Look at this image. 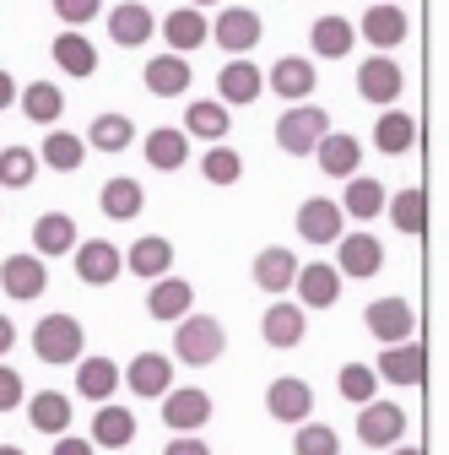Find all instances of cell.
Listing matches in <instances>:
<instances>
[{"label": "cell", "instance_id": "cell-6", "mask_svg": "<svg viewBox=\"0 0 449 455\" xmlns=\"http://www.w3.org/2000/svg\"><path fill=\"white\" fill-rule=\"evenodd\" d=\"M206 418H211V395L201 385H174L162 395V428L195 434V428H206Z\"/></svg>", "mask_w": 449, "mask_h": 455}, {"label": "cell", "instance_id": "cell-52", "mask_svg": "<svg viewBox=\"0 0 449 455\" xmlns=\"http://www.w3.org/2000/svg\"><path fill=\"white\" fill-rule=\"evenodd\" d=\"M12 341H17V331H12V320H6V315H0V358L12 353Z\"/></svg>", "mask_w": 449, "mask_h": 455}, {"label": "cell", "instance_id": "cell-46", "mask_svg": "<svg viewBox=\"0 0 449 455\" xmlns=\"http://www.w3.org/2000/svg\"><path fill=\"white\" fill-rule=\"evenodd\" d=\"M201 174H206L211 185H239V180H244V157H239L233 147H211V152L201 157Z\"/></svg>", "mask_w": 449, "mask_h": 455}, {"label": "cell", "instance_id": "cell-10", "mask_svg": "<svg viewBox=\"0 0 449 455\" xmlns=\"http://www.w3.org/2000/svg\"><path fill=\"white\" fill-rule=\"evenodd\" d=\"M43 288H49V271H43L38 255H6V260H0V293H6V299L28 304V299H38Z\"/></svg>", "mask_w": 449, "mask_h": 455}, {"label": "cell", "instance_id": "cell-48", "mask_svg": "<svg viewBox=\"0 0 449 455\" xmlns=\"http://www.w3.org/2000/svg\"><path fill=\"white\" fill-rule=\"evenodd\" d=\"M17 402H22V374L0 363V412H17Z\"/></svg>", "mask_w": 449, "mask_h": 455}, {"label": "cell", "instance_id": "cell-27", "mask_svg": "<svg viewBox=\"0 0 449 455\" xmlns=\"http://www.w3.org/2000/svg\"><path fill=\"white\" fill-rule=\"evenodd\" d=\"M374 147H379L384 157L412 152V147H417V120H412L406 108H384V114H379V125H374Z\"/></svg>", "mask_w": 449, "mask_h": 455}, {"label": "cell", "instance_id": "cell-49", "mask_svg": "<svg viewBox=\"0 0 449 455\" xmlns=\"http://www.w3.org/2000/svg\"><path fill=\"white\" fill-rule=\"evenodd\" d=\"M162 455H211V444L201 434H174V439L162 444Z\"/></svg>", "mask_w": 449, "mask_h": 455}, {"label": "cell", "instance_id": "cell-8", "mask_svg": "<svg viewBox=\"0 0 449 455\" xmlns=\"http://www.w3.org/2000/svg\"><path fill=\"white\" fill-rule=\"evenodd\" d=\"M374 374H379V379H390V385L417 390V385H428V347H422V341H401V347H384V353H379V363H374Z\"/></svg>", "mask_w": 449, "mask_h": 455}, {"label": "cell", "instance_id": "cell-17", "mask_svg": "<svg viewBox=\"0 0 449 455\" xmlns=\"http://www.w3.org/2000/svg\"><path fill=\"white\" fill-rule=\"evenodd\" d=\"M152 33H157V17L141 6V0H120V6L108 12V38H114L120 49H141Z\"/></svg>", "mask_w": 449, "mask_h": 455}, {"label": "cell", "instance_id": "cell-34", "mask_svg": "<svg viewBox=\"0 0 449 455\" xmlns=\"http://www.w3.org/2000/svg\"><path fill=\"white\" fill-rule=\"evenodd\" d=\"M335 206H342V217L368 222V217H379V212H384V185H379V180H368V174H352V180H347V196L335 201Z\"/></svg>", "mask_w": 449, "mask_h": 455}, {"label": "cell", "instance_id": "cell-37", "mask_svg": "<svg viewBox=\"0 0 449 455\" xmlns=\"http://www.w3.org/2000/svg\"><path fill=\"white\" fill-rule=\"evenodd\" d=\"M54 66H60L66 76H92V71H98V49H92V38L60 33V38H54Z\"/></svg>", "mask_w": 449, "mask_h": 455}, {"label": "cell", "instance_id": "cell-19", "mask_svg": "<svg viewBox=\"0 0 449 455\" xmlns=\"http://www.w3.org/2000/svg\"><path fill=\"white\" fill-rule=\"evenodd\" d=\"M217 92H222V98H217L222 108H228V103L244 108V103H255V98L265 92V71H255L249 60H228V66L217 71Z\"/></svg>", "mask_w": 449, "mask_h": 455}, {"label": "cell", "instance_id": "cell-56", "mask_svg": "<svg viewBox=\"0 0 449 455\" xmlns=\"http://www.w3.org/2000/svg\"><path fill=\"white\" fill-rule=\"evenodd\" d=\"M374 6H379V0H374Z\"/></svg>", "mask_w": 449, "mask_h": 455}, {"label": "cell", "instance_id": "cell-54", "mask_svg": "<svg viewBox=\"0 0 449 455\" xmlns=\"http://www.w3.org/2000/svg\"><path fill=\"white\" fill-rule=\"evenodd\" d=\"M0 455H22V450H17V444H0Z\"/></svg>", "mask_w": 449, "mask_h": 455}, {"label": "cell", "instance_id": "cell-44", "mask_svg": "<svg viewBox=\"0 0 449 455\" xmlns=\"http://www.w3.org/2000/svg\"><path fill=\"white\" fill-rule=\"evenodd\" d=\"M335 385H342V395H347L352 407H368L374 390H379V374H374V363H342Z\"/></svg>", "mask_w": 449, "mask_h": 455}, {"label": "cell", "instance_id": "cell-23", "mask_svg": "<svg viewBox=\"0 0 449 455\" xmlns=\"http://www.w3.org/2000/svg\"><path fill=\"white\" fill-rule=\"evenodd\" d=\"M82 239H76V222L66 217V212H43L38 222H33V255L43 260V255H71Z\"/></svg>", "mask_w": 449, "mask_h": 455}, {"label": "cell", "instance_id": "cell-33", "mask_svg": "<svg viewBox=\"0 0 449 455\" xmlns=\"http://www.w3.org/2000/svg\"><path fill=\"white\" fill-rule=\"evenodd\" d=\"M384 212H390V222L401 228V234H422L428 228V196H422V185H406V190H396V196H384Z\"/></svg>", "mask_w": 449, "mask_h": 455}, {"label": "cell", "instance_id": "cell-51", "mask_svg": "<svg viewBox=\"0 0 449 455\" xmlns=\"http://www.w3.org/2000/svg\"><path fill=\"white\" fill-rule=\"evenodd\" d=\"M12 103H17V82L0 71V108H12Z\"/></svg>", "mask_w": 449, "mask_h": 455}, {"label": "cell", "instance_id": "cell-32", "mask_svg": "<svg viewBox=\"0 0 449 455\" xmlns=\"http://www.w3.org/2000/svg\"><path fill=\"white\" fill-rule=\"evenodd\" d=\"M28 423L38 428V434H49V439H60L66 428H71V402L60 390H38L33 402H28Z\"/></svg>", "mask_w": 449, "mask_h": 455}, {"label": "cell", "instance_id": "cell-9", "mask_svg": "<svg viewBox=\"0 0 449 455\" xmlns=\"http://www.w3.org/2000/svg\"><path fill=\"white\" fill-rule=\"evenodd\" d=\"M146 315L179 325L185 315H195V288H190L185 276H157L152 288H146Z\"/></svg>", "mask_w": 449, "mask_h": 455}, {"label": "cell", "instance_id": "cell-22", "mask_svg": "<svg viewBox=\"0 0 449 455\" xmlns=\"http://www.w3.org/2000/svg\"><path fill=\"white\" fill-rule=\"evenodd\" d=\"M406 33H412V22H406V12L396 6V0H379V6H368V12H363V38H368V44H379V49L406 44Z\"/></svg>", "mask_w": 449, "mask_h": 455}, {"label": "cell", "instance_id": "cell-43", "mask_svg": "<svg viewBox=\"0 0 449 455\" xmlns=\"http://www.w3.org/2000/svg\"><path fill=\"white\" fill-rule=\"evenodd\" d=\"M33 174H38V152H28V147H0V185H6V190H28Z\"/></svg>", "mask_w": 449, "mask_h": 455}, {"label": "cell", "instance_id": "cell-5", "mask_svg": "<svg viewBox=\"0 0 449 455\" xmlns=\"http://www.w3.org/2000/svg\"><path fill=\"white\" fill-rule=\"evenodd\" d=\"M358 439L368 450L401 444L406 439V407H396V402H368V407H358Z\"/></svg>", "mask_w": 449, "mask_h": 455}, {"label": "cell", "instance_id": "cell-45", "mask_svg": "<svg viewBox=\"0 0 449 455\" xmlns=\"http://www.w3.org/2000/svg\"><path fill=\"white\" fill-rule=\"evenodd\" d=\"M293 455H342V434H335L330 423H298Z\"/></svg>", "mask_w": 449, "mask_h": 455}, {"label": "cell", "instance_id": "cell-47", "mask_svg": "<svg viewBox=\"0 0 449 455\" xmlns=\"http://www.w3.org/2000/svg\"><path fill=\"white\" fill-rule=\"evenodd\" d=\"M98 12H103V0H54V17L71 22V33H76L82 22H92Z\"/></svg>", "mask_w": 449, "mask_h": 455}, {"label": "cell", "instance_id": "cell-39", "mask_svg": "<svg viewBox=\"0 0 449 455\" xmlns=\"http://www.w3.org/2000/svg\"><path fill=\"white\" fill-rule=\"evenodd\" d=\"M228 108L222 103H190V114H185V136H201V141H211V147H222V136H228Z\"/></svg>", "mask_w": 449, "mask_h": 455}, {"label": "cell", "instance_id": "cell-28", "mask_svg": "<svg viewBox=\"0 0 449 455\" xmlns=\"http://www.w3.org/2000/svg\"><path fill=\"white\" fill-rule=\"evenodd\" d=\"M76 390L87 395V402H108V395L120 390V363L114 358H76Z\"/></svg>", "mask_w": 449, "mask_h": 455}, {"label": "cell", "instance_id": "cell-53", "mask_svg": "<svg viewBox=\"0 0 449 455\" xmlns=\"http://www.w3.org/2000/svg\"><path fill=\"white\" fill-rule=\"evenodd\" d=\"M390 455H422V444H406L401 439V444H390Z\"/></svg>", "mask_w": 449, "mask_h": 455}, {"label": "cell", "instance_id": "cell-26", "mask_svg": "<svg viewBox=\"0 0 449 455\" xmlns=\"http://www.w3.org/2000/svg\"><path fill=\"white\" fill-rule=\"evenodd\" d=\"M125 271H136L141 282H157V276H168V271H174V244H168V239H157V234L136 239V244H130V255H125Z\"/></svg>", "mask_w": 449, "mask_h": 455}, {"label": "cell", "instance_id": "cell-36", "mask_svg": "<svg viewBox=\"0 0 449 455\" xmlns=\"http://www.w3.org/2000/svg\"><path fill=\"white\" fill-rule=\"evenodd\" d=\"M352 38H358V28H352L347 17H319V22L309 28V44H314V54H325V60H342V54H352Z\"/></svg>", "mask_w": 449, "mask_h": 455}, {"label": "cell", "instance_id": "cell-30", "mask_svg": "<svg viewBox=\"0 0 449 455\" xmlns=\"http://www.w3.org/2000/svg\"><path fill=\"white\" fill-rule=\"evenodd\" d=\"M314 152H319V168H325L330 180H352V174H358V163H363L358 136H342V131H330Z\"/></svg>", "mask_w": 449, "mask_h": 455}, {"label": "cell", "instance_id": "cell-29", "mask_svg": "<svg viewBox=\"0 0 449 455\" xmlns=\"http://www.w3.org/2000/svg\"><path fill=\"white\" fill-rule=\"evenodd\" d=\"M265 87H276V98H293V103H303V98L314 92V66L303 60V54H288V60H276V66H271Z\"/></svg>", "mask_w": 449, "mask_h": 455}, {"label": "cell", "instance_id": "cell-20", "mask_svg": "<svg viewBox=\"0 0 449 455\" xmlns=\"http://www.w3.org/2000/svg\"><path fill=\"white\" fill-rule=\"evenodd\" d=\"M211 44H222L228 54L255 49V44H260V17H255L249 6H228V12L211 22Z\"/></svg>", "mask_w": 449, "mask_h": 455}, {"label": "cell", "instance_id": "cell-2", "mask_svg": "<svg viewBox=\"0 0 449 455\" xmlns=\"http://www.w3.org/2000/svg\"><path fill=\"white\" fill-rule=\"evenodd\" d=\"M82 347H87V331H82L76 315H43L33 325V353H38V363H76Z\"/></svg>", "mask_w": 449, "mask_h": 455}, {"label": "cell", "instance_id": "cell-12", "mask_svg": "<svg viewBox=\"0 0 449 455\" xmlns=\"http://www.w3.org/2000/svg\"><path fill=\"white\" fill-rule=\"evenodd\" d=\"M71 255H76V276L87 282V288H108V282L125 271V255L108 244V239H87V244H76Z\"/></svg>", "mask_w": 449, "mask_h": 455}, {"label": "cell", "instance_id": "cell-50", "mask_svg": "<svg viewBox=\"0 0 449 455\" xmlns=\"http://www.w3.org/2000/svg\"><path fill=\"white\" fill-rule=\"evenodd\" d=\"M54 455H92V439H76V434H60V439H54Z\"/></svg>", "mask_w": 449, "mask_h": 455}, {"label": "cell", "instance_id": "cell-25", "mask_svg": "<svg viewBox=\"0 0 449 455\" xmlns=\"http://www.w3.org/2000/svg\"><path fill=\"white\" fill-rule=\"evenodd\" d=\"M260 336L271 341V347H298V341H303V309L298 304H288V299H276L265 315H260Z\"/></svg>", "mask_w": 449, "mask_h": 455}, {"label": "cell", "instance_id": "cell-14", "mask_svg": "<svg viewBox=\"0 0 449 455\" xmlns=\"http://www.w3.org/2000/svg\"><path fill=\"white\" fill-rule=\"evenodd\" d=\"M401 87H406V71L390 60V54H374V60H363V71H358V92L368 98V103H396L401 98Z\"/></svg>", "mask_w": 449, "mask_h": 455}, {"label": "cell", "instance_id": "cell-31", "mask_svg": "<svg viewBox=\"0 0 449 455\" xmlns=\"http://www.w3.org/2000/svg\"><path fill=\"white\" fill-rule=\"evenodd\" d=\"M185 157H190V136H185L179 125H157V131L146 136V163H152V168H162V174L185 168Z\"/></svg>", "mask_w": 449, "mask_h": 455}, {"label": "cell", "instance_id": "cell-42", "mask_svg": "<svg viewBox=\"0 0 449 455\" xmlns=\"http://www.w3.org/2000/svg\"><path fill=\"white\" fill-rule=\"evenodd\" d=\"M130 141H136V125L125 114H98L92 131H87V147H98V152H125Z\"/></svg>", "mask_w": 449, "mask_h": 455}, {"label": "cell", "instance_id": "cell-38", "mask_svg": "<svg viewBox=\"0 0 449 455\" xmlns=\"http://www.w3.org/2000/svg\"><path fill=\"white\" fill-rule=\"evenodd\" d=\"M22 114H28L33 125H54L66 114V92L54 87V82H28L22 87Z\"/></svg>", "mask_w": 449, "mask_h": 455}, {"label": "cell", "instance_id": "cell-1", "mask_svg": "<svg viewBox=\"0 0 449 455\" xmlns=\"http://www.w3.org/2000/svg\"><path fill=\"white\" fill-rule=\"evenodd\" d=\"M325 136H330V114L319 103H293L282 120H276V147L288 157H309Z\"/></svg>", "mask_w": 449, "mask_h": 455}, {"label": "cell", "instance_id": "cell-15", "mask_svg": "<svg viewBox=\"0 0 449 455\" xmlns=\"http://www.w3.org/2000/svg\"><path fill=\"white\" fill-rule=\"evenodd\" d=\"M157 33L168 38V49H174L179 54V60H185V54L190 49H201V44H211V22L195 12V6H179V12H168L162 22H157Z\"/></svg>", "mask_w": 449, "mask_h": 455}, {"label": "cell", "instance_id": "cell-55", "mask_svg": "<svg viewBox=\"0 0 449 455\" xmlns=\"http://www.w3.org/2000/svg\"><path fill=\"white\" fill-rule=\"evenodd\" d=\"M190 6H195V12H201V6H217V0H190Z\"/></svg>", "mask_w": 449, "mask_h": 455}, {"label": "cell", "instance_id": "cell-40", "mask_svg": "<svg viewBox=\"0 0 449 455\" xmlns=\"http://www.w3.org/2000/svg\"><path fill=\"white\" fill-rule=\"evenodd\" d=\"M38 157H43L49 168H60V174H76L82 157H87V141H82V136H71V131H49V136H43V147H38Z\"/></svg>", "mask_w": 449, "mask_h": 455}, {"label": "cell", "instance_id": "cell-35", "mask_svg": "<svg viewBox=\"0 0 449 455\" xmlns=\"http://www.w3.org/2000/svg\"><path fill=\"white\" fill-rule=\"evenodd\" d=\"M157 98H179L190 87V60H179V54H157V60H146V76H141Z\"/></svg>", "mask_w": 449, "mask_h": 455}, {"label": "cell", "instance_id": "cell-24", "mask_svg": "<svg viewBox=\"0 0 449 455\" xmlns=\"http://www.w3.org/2000/svg\"><path fill=\"white\" fill-rule=\"evenodd\" d=\"M136 439V412L130 407H114V402H103L98 412H92V450L103 444V450H125Z\"/></svg>", "mask_w": 449, "mask_h": 455}, {"label": "cell", "instance_id": "cell-4", "mask_svg": "<svg viewBox=\"0 0 449 455\" xmlns=\"http://www.w3.org/2000/svg\"><path fill=\"white\" fill-rule=\"evenodd\" d=\"M363 320H368L374 341H384V347H401V341H417V309H412L406 299H374Z\"/></svg>", "mask_w": 449, "mask_h": 455}, {"label": "cell", "instance_id": "cell-41", "mask_svg": "<svg viewBox=\"0 0 449 455\" xmlns=\"http://www.w3.org/2000/svg\"><path fill=\"white\" fill-rule=\"evenodd\" d=\"M141 201H146V196H141V185H136L130 174L108 180V185H103V196H98V206H103L108 217H114V222H130V217L141 212Z\"/></svg>", "mask_w": 449, "mask_h": 455}, {"label": "cell", "instance_id": "cell-7", "mask_svg": "<svg viewBox=\"0 0 449 455\" xmlns=\"http://www.w3.org/2000/svg\"><path fill=\"white\" fill-rule=\"evenodd\" d=\"M265 412L276 423H309L314 418V390L298 379V374H282L265 385Z\"/></svg>", "mask_w": 449, "mask_h": 455}, {"label": "cell", "instance_id": "cell-3", "mask_svg": "<svg viewBox=\"0 0 449 455\" xmlns=\"http://www.w3.org/2000/svg\"><path fill=\"white\" fill-rule=\"evenodd\" d=\"M222 347H228V336H222V325L211 315H185L174 325V358L190 363V369H206L222 358Z\"/></svg>", "mask_w": 449, "mask_h": 455}, {"label": "cell", "instance_id": "cell-18", "mask_svg": "<svg viewBox=\"0 0 449 455\" xmlns=\"http://www.w3.org/2000/svg\"><path fill=\"white\" fill-rule=\"evenodd\" d=\"M342 206L335 201H325V196H309L303 206H298V234L309 239V244H335L342 239Z\"/></svg>", "mask_w": 449, "mask_h": 455}, {"label": "cell", "instance_id": "cell-21", "mask_svg": "<svg viewBox=\"0 0 449 455\" xmlns=\"http://www.w3.org/2000/svg\"><path fill=\"white\" fill-rule=\"evenodd\" d=\"M293 276H298V255H293V250L271 244V250H260V255H255V288H260V293L282 299V293L293 288Z\"/></svg>", "mask_w": 449, "mask_h": 455}, {"label": "cell", "instance_id": "cell-11", "mask_svg": "<svg viewBox=\"0 0 449 455\" xmlns=\"http://www.w3.org/2000/svg\"><path fill=\"white\" fill-rule=\"evenodd\" d=\"M120 385H130L136 395H168V390H174V358H162V353H136V358L120 369Z\"/></svg>", "mask_w": 449, "mask_h": 455}, {"label": "cell", "instance_id": "cell-13", "mask_svg": "<svg viewBox=\"0 0 449 455\" xmlns=\"http://www.w3.org/2000/svg\"><path fill=\"white\" fill-rule=\"evenodd\" d=\"M335 276H379V266H384V244L374 239V234H342L335 239Z\"/></svg>", "mask_w": 449, "mask_h": 455}, {"label": "cell", "instance_id": "cell-16", "mask_svg": "<svg viewBox=\"0 0 449 455\" xmlns=\"http://www.w3.org/2000/svg\"><path fill=\"white\" fill-rule=\"evenodd\" d=\"M293 293H298V309H330L335 299H342V276H335V266H298L293 276Z\"/></svg>", "mask_w": 449, "mask_h": 455}]
</instances>
